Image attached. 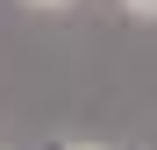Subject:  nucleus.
Wrapping results in <instances>:
<instances>
[{
    "label": "nucleus",
    "instance_id": "nucleus-1",
    "mask_svg": "<svg viewBox=\"0 0 157 150\" xmlns=\"http://www.w3.org/2000/svg\"><path fill=\"white\" fill-rule=\"evenodd\" d=\"M121 7L136 14V21H157V0H121Z\"/></svg>",
    "mask_w": 157,
    "mask_h": 150
},
{
    "label": "nucleus",
    "instance_id": "nucleus-2",
    "mask_svg": "<svg viewBox=\"0 0 157 150\" xmlns=\"http://www.w3.org/2000/svg\"><path fill=\"white\" fill-rule=\"evenodd\" d=\"M43 150H114V143H43Z\"/></svg>",
    "mask_w": 157,
    "mask_h": 150
},
{
    "label": "nucleus",
    "instance_id": "nucleus-3",
    "mask_svg": "<svg viewBox=\"0 0 157 150\" xmlns=\"http://www.w3.org/2000/svg\"><path fill=\"white\" fill-rule=\"evenodd\" d=\"M29 7H64V0H29Z\"/></svg>",
    "mask_w": 157,
    "mask_h": 150
}]
</instances>
